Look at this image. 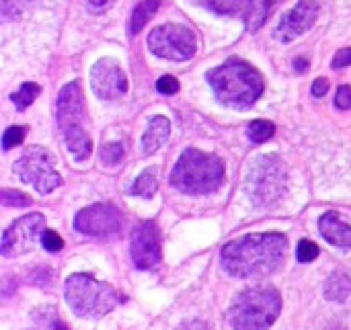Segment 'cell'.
I'll list each match as a JSON object with an SVG mask.
<instances>
[{
    "mask_svg": "<svg viewBox=\"0 0 351 330\" xmlns=\"http://www.w3.org/2000/svg\"><path fill=\"white\" fill-rule=\"evenodd\" d=\"M51 330H68V327H66L64 322H60V320H56V322H53V329H51Z\"/></svg>",
    "mask_w": 351,
    "mask_h": 330,
    "instance_id": "obj_36",
    "label": "cell"
},
{
    "mask_svg": "<svg viewBox=\"0 0 351 330\" xmlns=\"http://www.w3.org/2000/svg\"><path fill=\"white\" fill-rule=\"evenodd\" d=\"M0 201L2 205H8V207H27L31 205V199L19 191H10V189H2L0 193Z\"/></svg>",
    "mask_w": 351,
    "mask_h": 330,
    "instance_id": "obj_26",
    "label": "cell"
},
{
    "mask_svg": "<svg viewBox=\"0 0 351 330\" xmlns=\"http://www.w3.org/2000/svg\"><path fill=\"white\" fill-rule=\"evenodd\" d=\"M319 2L317 0H300L290 12H286L278 25L276 37L284 43L294 41L296 37L304 35L308 29H313V25L319 18Z\"/></svg>",
    "mask_w": 351,
    "mask_h": 330,
    "instance_id": "obj_14",
    "label": "cell"
},
{
    "mask_svg": "<svg viewBox=\"0 0 351 330\" xmlns=\"http://www.w3.org/2000/svg\"><path fill=\"white\" fill-rule=\"evenodd\" d=\"M329 80L327 78H317L315 82H313V88H311V92H313V97H317V99H321V97H325L327 92H329Z\"/></svg>",
    "mask_w": 351,
    "mask_h": 330,
    "instance_id": "obj_33",
    "label": "cell"
},
{
    "mask_svg": "<svg viewBox=\"0 0 351 330\" xmlns=\"http://www.w3.org/2000/svg\"><path fill=\"white\" fill-rule=\"evenodd\" d=\"M208 80L216 99L222 105L234 109L251 107L263 94L265 88L263 74L255 66L239 58H232L222 66L210 70Z\"/></svg>",
    "mask_w": 351,
    "mask_h": 330,
    "instance_id": "obj_2",
    "label": "cell"
},
{
    "mask_svg": "<svg viewBox=\"0 0 351 330\" xmlns=\"http://www.w3.org/2000/svg\"><path fill=\"white\" fill-rule=\"evenodd\" d=\"M224 181V162L197 148H187L171 173V185L187 195L214 193Z\"/></svg>",
    "mask_w": 351,
    "mask_h": 330,
    "instance_id": "obj_4",
    "label": "cell"
},
{
    "mask_svg": "<svg viewBox=\"0 0 351 330\" xmlns=\"http://www.w3.org/2000/svg\"><path fill=\"white\" fill-rule=\"evenodd\" d=\"M286 249L288 240L282 234H247L222 249V267L239 279L265 277L284 263Z\"/></svg>",
    "mask_w": 351,
    "mask_h": 330,
    "instance_id": "obj_1",
    "label": "cell"
},
{
    "mask_svg": "<svg viewBox=\"0 0 351 330\" xmlns=\"http://www.w3.org/2000/svg\"><path fill=\"white\" fill-rule=\"evenodd\" d=\"M319 246L313 242V240H300L298 242V246H296V259L300 261V263H313L317 257H319Z\"/></svg>",
    "mask_w": 351,
    "mask_h": 330,
    "instance_id": "obj_25",
    "label": "cell"
},
{
    "mask_svg": "<svg viewBox=\"0 0 351 330\" xmlns=\"http://www.w3.org/2000/svg\"><path fill=\"white\" fill-rule=\"evenodd\" d=\"M171 136V121L162 115H154L148 123V129L142 136V152L154 154L160 150L162 144H167Z\"/></svg>",
    "mask_w": 351,
    "mask_h": 330,
    "instance_id": "obj_16",
    "label": "cell"
},
{
    "mask_svg": "<svg viewBox=\"0 0 351 330\" xmlns=\"http://www.w3.org/2000/svg\"><path fill=\"white\" fill-rule=\"evenodd\" d=\"M101 160L109 166L113 164H119L123 160V148L121 144H107L101 148Z\"/></svg>",
    "mask_w": 351,
    "mask_h": 330,
    "instance_id": "obj_27",
    "label": "cell"
},
{
    "mask_svg": "<svg viewBox=\"0 0 351 330\" xmlns=\"http://www.w3.org/2000/svg\"><path fill=\"white\" fill-rule=\"evenodd\" d=\"M179 80L175 78V76H171V74H167V76H162V78H158V82H156V90L160 92V94H177L179 92Z\"/></svg>",
    "mask_w": 351,
    "mask_h": 330,
    "instance_id": "obj_29",
    "label": "cell"
},
{
    "mask_svg": "<svg viewBox=\"0 0 351 330\" xmlns=\"http://www.w3.org/2000/svg\"><path fill=\"white\" fill-rule=\"evenodd\" d=\"M95 8H105V6H109L113 0H88Z\"/></svg>",
    "mask_w": 351,
    "mask_h": 330,
    "instance_id": "obj_34",
    "label": "cell"
},
{
    "mask_svg": "<svg viewBox=\"0 0 351 330\" xmlns=\"http://www.w3.org/2000/svg\"><path fill=\"white\" fill-rule=\"evenodd\" d=\"M14 173L23 183L33 185L43 195L56 191L62 185V177L53 166V156L41 146H31L14 162Z\"/></svg>",
    "mask_w": 351,
    "mask_h": 330,
    "instance_id": "obj_9",
    "label": "cell"
},
{
    "mask_svg": "<svg viewBox=\"0 0 351 330\" xmlns=\"http://www.w3.org/2000/svg\"><path fill=\"white\" fill-rule=\"evenodd\" d=\"M351 296V279L348 273L335 271L325 281V298L331 302H346Z\"/></svg>",
    "mask_w": 351,
    "mask_h": 330,
    "instance_id": "obj_18",
    "label": "cell"
},
{
    "mask_svg": "<svg viewBox=\"0 0 351 330\" xmlns=\"http://www.w3.org/2000/svg\"><path fill=\"white\" fill-rule=\"evenodd\" d=\"M335 105H337V109H343V111L351 109V86H339Z\"/></svg>",
    "mask_w": 351,
    "mask_h": 330,
    "instance_id": "obj_31",
    "label": "cell"
},
{
    "mask_svg": "<svg viewBox=\"0 0 351 330\" xmlns=\"http://www.w3.org/2000/svg\"><path fill=\"white\" fill-rule=\"evenodd\" d=\"M282 312V296L271 285H255L243 292L228 310L234 330H267Z\"/></svg>",
    "mask_w": 351,
    "mask_h": 330,
    "instance_id": "obj_5",
    "label": "cell"
},
{
    "mask_svg": "<svg viewBox=\"0 0 351 330\" xmlns=\"http://www.w3.org/2000/svg\"><path fill=\"white\" fill-rule=\"evenodd\" d=\"M158 6H160V0H142V2L132 10L130 25H128L130 35L140 33V31L146 27V23L154 16V12L158 10Z\"/></svg>",
    "mask_w": 351,
    "mask_h": 330,
    "instance_id": "obj_19",
    "label": "cell"
},
{
    "mask_svg": "<svg viewBox=\"0 0 351 330\" xmlns=\"http://www.w3.org/2000/svg\"><path fill=\"white\" fill-rule=\"evenodd\" d=\"M148 49L158 58L173 60V62H185L195 55L197 37L185 25L167 23V25H160L150 31Z\"/></svg>",
    "mask_w": 351,
    "mask_h": 330,
    "instance_id": "obj_8",
    "label": "cell"
},
{
    "mask_svg": "<svg viewBox=\"0 0 351 330\" xmlns=\"http://www.w3.org/2000/svg\"><path fill=\"white\" fill-rule=\"evenodd\" d=\"M294 66H298V72H306V62L304 60H296Z\"/></svg>",
    "mask_w": 351,
    "mask_h": 330,
    "instance_id": "obj_35",
    "label": "cell"
},
{
    "mask_svg": "<svg viewBox=\"0 0 351 330\" xmlns=\"http://www.w3.org/2000/svg\"><path fill=\"white\" fill-rule=\"evenodd\" d=\"M90 86L99 99L115 101L128 92V76L115 60L103 58L90 70Z\"/></svg>",
    "mask_w": 351,
    "mask_h": 330,
    "instance_id": "obj_12",
    "label": "cell"
},
{
    "mask_svg": "<svg viewBox=\"0 0 351 330\" xmlns=\"http://www.w3.org/2000/svg\"><path fill=\"white\" fill-rule=\"evenodd\" d=\"M346 66H351V47H346V49H339L333 58V68L335 70H341Z\"/></svg>",
    "mask_w": 351,
    "mask_h": 330,
    "instance_id": "obj_32",
    "label": "cell"
},
{
    "mask_svg": "<svg viewBox=\"0 0 351 330\" xmlns=\"http://www.w3.org/2000/svg\"><path fill=\"white\" fill-rule=\"evenodd\" d=\"M25 2H27V0H2V16H4V21L16 16V14L21 12V6H23Z\"/></svg>",
    "mask_w": 351,
    "mask_h": 330,
    "instance_id": "obj_30",
    "label": "cell"
},
{
    "mask_svg": "<svg viewBox=\"0 0 351 330\" xmlns=\"http://www.w3.org/2000/svg\"><path fill=\"white\" fill-rule=\"evenodd\" d=\"M132 261L138 269H154L162 261L160 253V234L152 222H142L134 228L130 238Z\"/></svg>",
    "mask_w": 351,
    "mask_h": 330,
    "instance_id": "obj_13",
    "label": "cell"
},
{
    "mask_svg": "<svg viewBox=\"0 0 351 330\" xmlns=\"http://www.w3.org/2000/svg\"><path fill=\"white\" fill-rule=\"evenodd\" d=\"M247 191L257 205L276 203L286 191V168L276 154L259 156L247 173Z\"/></svg>",
    "mask_w": 351,
    "mask_h": 330,
    "instance_id": "obj_7",
    "label": "cell"
},
{
    "mask_svg": "<svg viewBox=\"0 0 351 330\" xmlns=\"http://www.w3.org/2000/svg\"><path fill=\"white\" fill-rule=\"evenodd\" d=\"M158 189V183H156V177H154V170H146L142 173L136 183L132 185V193L134 195H140V197H152Z\"/></svg>",
    "mask_w": 351,
    "mask_h": 330,
    "instance_id": "obj_22",
    "label": "cell"
},
{
    "mask_svg": "<svg viewBox=\"0 0 351 330\" xmlns=\"http://www.w3.org/2000/svg\"><path fill=\"white\" fill-rule=\"evenodd\" d=\"M280 2H282V0H251L247 12L243 14V16H245L247 29H249L251 33H257V31L263 27V23L267 21V16L271 14L274 6L280 4Z\"/></svg>",
    "mask_w": 351,
    "mask_h": 330,
    "instance_id": "obj_17",
    "label": "cell"
},
{
    "mask_svg": "<svg viewBox=\"0 0 351 330\" xmlns=\"http://www.w3.org/2000/svg\"><path fill=\"white\" fill-rule=\"evenodd\" d=\"M247 134H249L251 142L263 144V142H267L276 134V125L271 121H265V119H255V121H251Z\"/></svg>",
    "mask_w": 351,
    "mask_h": 330,
    "instance_id": "obj_23",
    "label": "cell"
},
{
    "mask_svg": "<svg viewBox=\"0 0 351 330\" xmlns=\"http://www.w3.org/2000/svg\"><path fill=\"white\" fill-rule=\"evenodd\" d=\"M319 230L329 244L337 249H351V226L341 222L337 212H327L319 220Z\"/></svg>",
    "mask_w": 351,
    "mask_h": 330,
    "instance_id": "obj_15",
    "label": "cell"
},
{
    "mask_svg": "<svg viewBox=\"0 0 351 330\" xmlns=\"http://www.w3.org/2000/svg\"><path fill=\"white\" fill-rule=\"evenodd\" d=\"M39 92H41L39 84H35V82H25V84H21V88L12 94V103L16 105L19 111H25V109L39 97Z\"/></svg>",
    "mask_w": 351,
    "mask_h": 330,
    "instance_id": "obj_21",
    "label": "cell"
},
{
    "mask_svg": "<svg viewBox=\"0 0 351 330\" xmlns=\"http://www.w3.org/2000/svg\"><path fill=\"white\" fill-rule=\"evenodd\" d=\"M197 4L206 6L208 10L222 14V16H234V14H245L251 0H195Z\"/></svg>",
    "mask_w": 351,
    "mask_h": 330,
    "instance_id": "obj_20",
    "label": "cell"
},
{
    "mask_svg": "<svg viewBox=\"0 0 351 330\" xmlns=\"http://www.w3.org/2000/svg\"><path fill=\"white\" fill-rule=\"evenodd\" d=\"M45 232V218L43 214H29L10 224L2 234L0 251L4 257H19L29 253L37 240H41Z\"/></svg>",
    "mask_w": 351,
    "mask_h": 330,
    "instance_id": "obj_10",
    "label": "cell"
},
{
    "mask_svg": "<svg viewBox=\"0 0 351 330\" xmlns=\"http://www.w3.org/2000/svg\"><path fill=\"white\" fill-rule=\"evenodd\" d=\"M58 125L62 129L64 142L72 156L82 162L93 152L90 127L86 117V103L80 88V82H68L58 97Z\"/></svg>",
    "mask_w": 351,
    "mask_h": 330,
    "instance_id": "obj_3",
    "label": "cell"
},
{
    "mask_svg": "<svg viewBox=\"0 0 351 330\" xmlns=\"http://www.w3.org/2000/svg\"><path fill=\"white\" fill-rule=\"evenodd\" d=\"M123 218L117 207L109 203H95L84 207L74 218V228L88 236H113L121 230Z\"/></svg>",
    "mask_w": 351,
    "mask_h": 330,
    "instance_id": "obj_11",
    "label": "cell"
},
{
    "mask_svg": "<svg viewBox=\"0 0 351 330\" xmlns=\"http://www.w3.org/2000/svg\"><path fill=\"white\" fill-rule=\"evenodd\" d=\"M25 134H27V127L25 125H12L4 131L2 136V148L4 150H10V148H16L23 144L25 140Z\"/></svg>",
    "mask_w": 351,
    "mask_h": 330,
    "instance_id": "obj_24",
    "label": "cell"
},
{
    "mask_svg": "<svg viewBox=\"0 0 351 330\" xmlns=\"http://www.w3.org/2000/svg\"><path fill=\"white\" fill-rule=\"evenodd\" d=\"M41 244H43V249H45V251H49V253H58V251H62L64 240H62V236H60L58 232H53V230H45V232H43V236H41Z\"/></svg>",
    "mask_w": 351,
    "mask_h": 330,
    "instance_id": "obj_28",
    "label": "cell"
},
{
    "mask_svg": "<svg viewBox=\"0 0 351 330\" xmlns=\"http://www.w3.org/2000/svg\"><path fill=\"white\" fill-rule=\"evenodd\" d=\"M64 294L70 310L84 318H101L119 302V294L115 292V288L80 273L66 279Z\"/></svg>",
    "mask_w": 351,
    "mask_h": 330,
    "instance_id": "obj_6",
    "label": "cell"
}]
</instances>
